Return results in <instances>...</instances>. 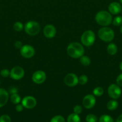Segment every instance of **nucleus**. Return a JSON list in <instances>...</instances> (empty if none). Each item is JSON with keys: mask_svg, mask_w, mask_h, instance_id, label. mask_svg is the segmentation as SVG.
Returning <instances> with one entry per match:
<instances>
[{"mask_svg": "<svg viewBox=\"0 0 122 122\" xmlns=\"http://www.w3.org/2000/svg\"><path fill=\"white\" fill-rule=\"evenodd\" d=\"M67 53L73 58H79L84 54V49L80 43L73 42L69 44L67 48Z\"/></svg>", "mask_w": 122, "mask_h": 122, "instance_id": "nucleus-1", "label": "nucleus"}, {"mask_svg": "<svg viewBox=\"0 0 122 122\" xmlns=\"http://www.w3.org/2000/svg\"><path fill=\"white\" fill-rule=\"evenodd\" d=\"M95 20L99 25L102 26H108L112 23V17L109 11L102 10L96 13L95 15Z\"/></svg>", "mask_w": 122, "mask_h": 122, "instance_id": "nucleus-2", "label": "nucleus"}, {"mask_svg": "<svg viewBox=\"0 0 122 122\" xmlns=\"http://www.w3.org/2000/svg\"><path fill=\"white\" fill-rule=\"evenodd\" d=\"M98 37L105 42H111L115 37L114 31L108 26H104L99 29L98 32Z\"/></svg>", "mask_w": 122, "mask_h": 122, "instance_id": "nucleus-3", "label": "nucleus"}, {"mask_svg": "<svg viewBox=\"0 0 122 122\" xmlns=\"http://www.w3.org/2000/svg\"><path fill=\"white\" fill-rule=\"evenodd\" d=\"M24 29L28 35L31 36H35L38 34L40 31V26L37 21H29L26 23Z\"/></svg>", "mask_w": 122, "mask_h": 122, "instance_id": "nucleus-4", "label": "nucleus"}, {"mask_svg": "<svg viewBox=\"0 0 122 122\" xmlns=\"http://www.w3.org/2000/svg\"><path fill=\"white\" fill-rule=\"evenodd\" d=\"M95 34L91 30H87L83 32L81 37V42L84 46H90L95 41Z\"/></svg>", "mask_w": 122, "mask_h": 122, "instance_id": "nucleus-5", "label": "nucleus"}, {"mask_svg": "<svg viewBox=\"0 0 122 122\" xmlns=\"http://www.w3.org/2000/svg\"><path fill=\"white\" fill-rule=\"evenodd\" d=\"M107 92L109 97L113 100H117L122 95V89L120 86L115 83H112L109 86Z\"/></svg>", "mask_w": 122, "mask_h": 122, "instance_id": "nucleus-6", "label": "nucleus"}, {"mask_svg": "<svg viewBox=\"0 0 122 122\" xmlns=\"http://www.w3.org/2000/svg\"><path fill=\"white\" fill-rule=\"evenodd\" d=\"M25 75L24 69L20 66H15L10 70V76L13 79L18 81L23 77Z\"/></svg>", "mask_w": 122, "mask_h": 122, "instance_id": "nucleus-7", "label": "nucleus"}, {"mask_svg": "<svg viewBox=\"0 0 122 122\" xmlns=\"http://www.w3.org/2000/svg\"><path fill=\"white\" fill-rule=\"evenodd\" d=\"M20 54L23 57L26 58H32L35 55V49L30 45H24L20 48Z\"/></svg>", "mask_w": 122, "mask_h": 122, "instance_id": "nucleus-8", "label": "nucleus"}, {"mask_svg": "<svg viewBox=\"0 0 122 122\" xmlns=\"http://www.w3.org/2000/svg\"><path fill=\"white\" fill-rule=\"evenodd\" d=\"M64 83L69 87L75 86L78 83V77L75 74L71 73L65 76Z\"/></svg>", "mask_w": 122, "mask_h": 122, "instance_id": "nucleus-9", "label": "nucleus"}, {"mask_svg": "<svg viewBox=\"0 0 122 122\" xmlns=\"http://www.w3.org/2000/svg\"><path fill=\"white\" fill-rule=\"evenodd\" d=\"M47 75L44 71L37 70L35 71L32 76V80L36 84H41L46 80Z\"/></svg>", "mask_w": 122, "mask_h": 122, "instance_id": "nucleus-10", "label": "nucleus"}, {"mask_svg": "<svg viewBox=\"0 0 122 122\" xmlns=\"http://www.w3.org/2000/svg\"><path fill=\"white\" fill-rule=\"evenodd\" d=\"M96 104V98L94 95L92 94H88L83 98V105L87 109H91Z\"/></svg>", "mask_w": 122, "mask_h": 122, "instance_id": "nucleus-11", "label": "nucleus"}, {"mask_svg": "<svg viewBox=\"0 0 122 122\" xmlns=\"http://www.w3.org/2000/svg\"><path fill=\"white\" fill-rule=\"evenodd\" d=\"M37 100L33 97L26 96L23 98L22 101V104L27 109H32L33 108L37 105Z\"/></svg>", "mask_w": 122, "mask_h": 122, "instance_id": "nucleus-12", "label": "nucleus"}, {"mask_svg": "<svg viewBox=\"0 0 122 122\" xmlns=\"http://www.w3.org/2000/svg\"><path fill=\"white\" fill-rule=\"evenodd\" d=\"M43 33H44L45 37L47 38H54L56 35V29L53 25H47L44 27L43 29Z\"/></svg>", "mask_w": 122, "mask_h": 122, "instance_id": "nucleus-13", "label": "nucleus"}, {"mask_svg": "<svg viewBox=\"0 0 122 122\" xmlns=\"http://www.w3.org/2000/svg\"><path fill=\"white\" fill-rule=\"evenodd\" d=\"M109 12L111 14L117 15L120 13L122 10V5L118 2H112L110 4L108 7Z\"/></svg>", "mask_w": 122, "mask_h": 122, "instance_id": "nucleus-14", "label": "nucleus"}, {"mask_svg": "<svg viewBox=\"0 0 122 122\" xmlns=\"http://www.w3.org/2000/svg\"><path fill=\"white\" fill-rule=\"evenodd\" d=\"M9 98L8 92L3 88H0V108L7 104Z\"/></svg>", "mask_w": 122, "mask_h": 122, "instance_id": "nucleus-15", "label": "nucleus"}, {"mask_svg": "<svg viewBox=\"0 0 122 122\" xmlns=\"http://www.w3.org/2000/svg\"><path fill=\"white\" fill-rule=\"evenodd\" d=\"M106 51L111 56H114L116 54L118 51V48L117 46L114 43H110L107 46L106 48Z\"/></svg>", "mask_w": 122, "mask_h": 122, "instance_id": "nucleus-16", "label": "nucleus"}, {"mask_svg": "<svg viewBox=\"0 0 122 122\" xmlns=\"http://www.w3.org/2000/svg\"><path fill=\"white\" fill-rule=\"evenodd\" d=\"M118 107V101L116 100H111L109 101L106 104V107L108 110L110 111H114L117 109Z\"/></svg>", "mask_w": 122, "mask_h": 122, "instance_id": "nucleus-17", "label": "nucleus"}, {"mask_svg": "<svg viewBox=\"0 0 122 122\" xmlns=\"http://www.w3.org/2000/svg\"><path fill=\"white\" fill-rule=\"evenodd\" d=\"M67 122H81V119L78 114L74 113L68 116Z\"/></svg>", "mask_w": 122, "mask_h": 122, "instance_id": "nucleus-18", "label": "nucleus"}, {"mask_svg": "<svg viewBox=\"0 0 122 122\" xmlns=\"http://www.w3.org/2000/svg\"><path fill=\"white\" fill-rule=\"evenodd\" d=\"M80 62L84 66H88L91 63V60L89 57L83 55L80 58Z\"/></svg>", "mask_w": 122, "mask_h": 122, "instance_id": "nucleus-19", "label": "nucleus"}, {"mask_svg": "<svg viewBox=\"0 0 122 122\" xmlns=\"http://www.w3.org/2000/svg\"><path fill=\"white\" fill-rule=\"evenodd\" d=\"M10 100L12 103L17 105L20 103V102L21 101V98H20V95L17 94V93H16V94H11L10 97Z\"/></svg>", "mask_w": 122, "mask_h": 122, "instance_id": "nucleus-20", "label": "nucleus"}, {"mask_svg": "<svg viewBox=\"0 0 122 122\" xmlns=\"http://www.w3.org/2000/svg\"><path fill=\"white\" fill-rule=\"evenodd\" d=\"M104 89L103 88L100 86H98L94 88L93 90V94L94 96L96 97H100L104 94Z\"/></svg>", "mask_w": 122, "mask_h": 122, "instance_id": "nucleus-21", "label": "nucleus"}, {"mask_svg": "<svg viewBox=\"0 0 122 122\" xmlns=\"http://www.w3.org/2000/svg\"><path fill=\"white\" fill-rule=\"evenodd\" d=\"M112 23L114 26H120L122 25V16L117 15L115 17L114 19H112Z\"/></svg>", "mask_w": 122, "mask_h": 122, "instance_id": "nucleus-22", "label": "nucleus"}, {"mask_svg": "<svg viewBox=\"0 0 122 122\" xmlns=\"http://www.w3.org/2000/svg\"><path fill=\"white\" fill-rule=\"evenodd\" d=\"M99 122H114L113 119L110 116L104 114L100 117Z\"/></svg>", "mask_w": 122, "mask_h": 122, "instance_id": "nucleus-23", "label": "nucleus"}, {"mask_svg": "<svg viewBox=\"0 0 122 122\" xmlns=\"http://www.w3.org/2000/svg\"><path fill=\"white\" fill-rule=\"evenodd\" d=\"M24 28V26L20 21H16L13 25V29L17 32H20Z\"/></svg>", "mask_w": 122, "mask_h": 122, "instance_id": "nucleus-24", "label": "nucleus"}, {"mask_svg": "<svg viewBox=\"0 0 122 122\" xmlns=\"http://www.w3.org/2000/svg\"><path fill=\"white\" fill-rule=\"evenodd\" d=\"M87 82H88V77L86 75H82L78 77V83L81 85H86Z\"/></svg>", "mask_w": 122, "mask_h": 122, "instance_id": "nucleus-25", "label": "nucleus"}, {"mask_svg": "<svg viewBox=\"0 0 122 122\" xmlns=\"http://www.w3.org/2000/svg\"><path fill=\"white\" fill-rule=\"evenodd\" d=\"M86 120L87 122H97V121H98V118L94 114H90L86 116Z\"/></svg>", "mask_w": 122, "mask_h": 122, "instance_id": "nucleus-26", "label": "nucleus"}, {"mask_svg": "<svg viewBox=\"0 0 122 122\" xmlns=\"http://www.w3.org/2000/svg\"><path fill=\"white\" fill-rule=\"evenodd\" d=\"M50 122H65L64 117L61 115L54 116L50 120Z\"/></svg>", "mask_w": 122, "mask_h": 122, "instance_id": "nucleus-27", "label": "nucleus"}, {"mask_svg": "<svg viewBox=\"0 0 122 122\" xmlns=\"http://www.w3.org/2000/svg\"><path fill=\"white\" fill-rule=\"evenodd\" d=\"M0 122H11V118L7 114H4L0 116Z\"/></svg>", "mask_w": 122, "mask_h": 122, "instance_id": "nucleus-28", "label": "nucleus"}, {"mask_svg": "<svg viewBox=\"0 0 122 122\" xmlns=\"http://www.w3.org/2000/svg\"><path fill=\"white\" fill-rule=\"evenodd\" d=\"M82 107H81V106H80V105H77V106H75V107H74V109H73L74 113L77 114H78V115L82 112Z\"/></svg>", "mask_w": 122, "mask_h": 122, "instance_id": "nucleus-29", "label": "nucleus"}, {"mask_svg": "<svg viewBox=\"0 0 122 122\" xmlns=\"http://www.w3.org/2000/svg\"><path fill=\"white\" fill-rule=\"evenodd\" d=\"M10 71L8 69H4L1 70V72H0V74H1L2 77H8V76H10Z\"/></svg>", "mask_w": 122, "mask_h": 122, "instance_id": "nucleus-30", "label": "nucleus"}, {"mask_svg": "<svg viewBox=\"0 0 122 122\" xmlns=\"http://www.w3.org/2000/svg\"><path fill=\"white\" fill-rule=\"evenodd\" d=\"M116 84L118 85L119 86H122V73L120 74L116 79Z\"/></svg>", "mask_w": 122, "mask_h": 122, "instance_id": "nucleus-31", "label": "nucleus"}, {"mask_svg": "<svg viewBox=\"0 0 122 122\" xmlns=\"http://www.w3.org/2000/svg\"><path fill=\"white\" fill-rule=\"evenodd\" d=\"M23 108L24 107L23 106L22 104H18L16 106V110L17 112H21L23 110Z\"/></svg>", "mask_w": 122, "mask_h": 122, "instance_id": "nucleus-32", "label": "nucleus"}, {"mask_svg": "<svg viewBox=\"0 0 122 122\" xmlns=\"http://www.w3.org/2000/svg\"><path fill=\"white\" fill-rule=\"evenodd\" d=\"M17 92H18L17 88H16V87L14 86L11 87L9 89V93L11 94H16V93H17Z\"/></svg>", "mask_w": 122, "mask_h": 122, "instance_id": "nucleus-33", "label": "nucleus"}, {"mask_svg": "<svg viewBox=\"0 0 122 122\" xmlns=\"http://www.w3.org/2000/svg\"><path fill=\"white\" fill-rule=\"evenodd\" d=\"M14 46L17 49H20L22 48V46H23V44L22 43L21 41H17L14 43Z\"/></svg>", "mask_w": 122, "mask_h": 122, "instance_id": "nucleus-34", "label": "nucleus"}, {"mask_svg": "<svg viewBox=\"0 0 122 122\" xmlns=\"http://www.w3.org/2000/svg\"><path fill=\"white\" fill-rule=\"evenodd\" d=\"M116 122H122V114H120L117 119Z\"/></svg>", "mask_w": 122, "mask_h": 122, "instance_id": "nucleus-35", "label": "nucleus"}, {"mask_svg": "<svg viewBox=\"0 0 122 122\" xmlns=\"http://www.w3.org/2000/svg\"><path fill=\"white\" fill-rule=\"evenodd\" d=\"M119 68L121 70V71H122V61L120 63V65H119Z\"/></svg>", "mask_w": 122, "mask_h": 122, "instance_id": "nucleus-36", "label": "nucleus"}, {"mask_svg": "<svg viewBox=\"0 0 122 122\" xmlns=\"http://www.w3.org/2000/svg\"><path fill=\"white\" fill-rule=\"evenodd\" d=\"M120 31L121 33H122V25H121L120 26Z\"/></svg>", "mask_w": 122, "mask_h": 122, "instance_id": "nucleus-37", "label": "nucleus"}, {"mask_svg": "<svg viewBox=\"0 0 122 122\" xmlns=\"http://www.w3.org/2000/svg\"><path fill=\"white\" fill-rule=\"evenodd\" d=\"M119 1H120V3L122 4V0H119Z\"/></svg>", "mask_w": 122, "mask_h": 122, "instance_id": "nucleus-38", "label": "nucleus"}, {"mask_svg": "<svg viewBox=\"0 0 122 122\" xmlns=\"http://www.w3.org/2000/svg\"></svg>", "mask_w": 122, "mask_h": 122, "instance_id": "nucleus-39", "label": "nucleus"}]
</instances>
